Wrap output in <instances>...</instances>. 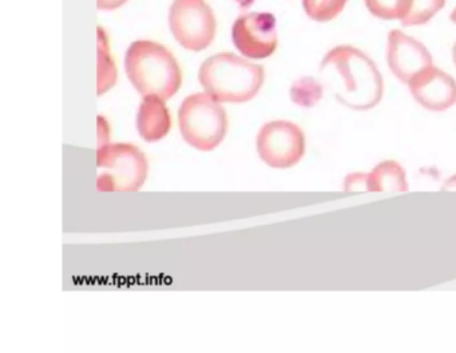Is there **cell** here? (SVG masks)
<instances>
[{"label":"cell","instance_id":"cell-17","mask_svg":"<svg viewBox=\"0 0 456 353\" xmlns=\"http://www.w3.org/2000/svg\"><path fill=\"white\" fill-rule=\"evenodd\" d=\"M410 0H365L368 11L376 18L394 21L402 19L407 12Z\"/></svg>","mask_w":456,"mask_h":353},{"label":"cell","instance_id":"cell-3","mask_svg":"<svg viewBox=\"0 0 456 353\" xmlns=\"http://www.w3.org/2000/svg\"><path fill=\"white\" fill-rule=\"evenodd\" d=\"M199 79L208 94L225 103H245L264 85V69L236 53L209 56L200 67Z\"/></svg>","mask_w":456,"mask_h":353},{"label":"cell","instance_id":"cell-14","mask_svg":"<svg viewBox=\"0 0 456 353\" xmlns=\"http://www.w3.org/2000/svg\"><path fill=\"white\" fill-rule=\"evenodd\" d=\"M290 99L297 106L311 109L322 98V85L314 77H303L290 87Z\"/></svg>","mask_w":456,"mask_h":353},{"label":"cell","instance_id":"cell-13","mask_svg":"<svg viewBox=\"0 0 456 353\" xmlns=\"http://www.w3.org/2000/svg\"><path fill=\"white\" fill-rule=\"evenodd\" d=\"M117 82V67L111 58L109 39L102 27L98 29V95L108 93Z\"/></svg>","mask_w":456,"mask_h":353},{"label":"cell","instance_id":"cell-9","mask_svg":"<svg viewBox=\"0 0 456 353\" xmlns=\"http://www.w3.org/2000/svg\"><path fill=\"white\" fill-rule=\"evenodd\" d=\"M387 62L397 79L408 85L416 75L434 66L426 45L400 29L389 32L387 43Z\"/></svg>","mask_w":456,"mask_h":353},{"label":"cell","instance_id":"cell-20","mask_svg":"<svg viewBox=\"0 0 456 353\" xmlns=\"http://www.w3.org/2000/svg\"><path fill=\"white\" fill-rule=\"evenodd\" d=\"M443 190H456V176H451L444 182Z\"/></svg>","mask_w":456,"mask_h":353},{"label":"cell","instance_id":"cell-2","mask_svg":"<svg viewBox=\"0 0 456 353\" xmlns=\"http://www.w3.org/2000/svg\"><path fill=\"white\" fill-rule=\"evenodd\" d=\"M125 69L143 98L154 95L167 101L178 93L183 83L177 59L165 45L151 40H137L129 45Z\"/></svg>","mask_w":456,"mask_h":353},{"label":"cell","instance_id":"cell-11","mask_svg":"<svg viewBox=\"0 0 456 353\" xmlns=\"http://www.w3.org/2000/svg\"><path fill=\"white\" fill-rule=\"evenodd\" d=\"M165 101L159 96H145L137 115V128L146 142L165 138L172 128V118Z\"/></svg>","mask_w":456,"mask_h":353},{"label":"cell","instance_id":"cell-8","mask_svg":"<svg viewBox=\"0 0 456 353\" xmlns=\"http://www.w3.org/2000/svg\"><path fill=\"white\" fill-rule=\"evenodd\" d=\"M237 50L250 59H265L277 48L276 18L271 12H250L240 16L232 29Z\"/></svg>","mask_w":456,"mask_h":353},{"label":"cell","instance_id":"cell-6","mask_svg":"<svg viewBox=\"0 0 456 353\" xmlns=\"http://www.w3.org/2000/svg\"><path fill=\"white\" fill-rule=\"evenodd\" d=\"M169 27L183 48L199 53L212 45L217 21L205 0H175L169 11Z\"/></svg>","mask_w":456,"mask_h":353},{"label":"cell","instance_id":"cell-21","mask_svg":"<svg viewBox=\"0 0 456 353\" xmlns=\"http://www.w3.org/2000/svg\"><path fill=\"white\" fill-rule=\"evenodd\" d=\"M452 61H453V64H455V66H456V43H455V45H453V48H452Z\"/></svg>","mask_w":456,"mask_h":353},{"label":"cell","instance_id":"cell-15","mask_svg":"<svg viewBox=\"0 0 456 353\" xmlns=\"http://www.w3.org/2000/svg\"><path fill=\"white\" fill-rule=\"evenodd\" d=\"M444 4L445 0H410L407 12L400 21L405 27L421 26L431 21Z\"/></svg>","mask_w":456,"mask_h":353},{"label":"cell","instance_id":"cell-12","mask_svg":"<svg viewBox=\"0 0 456 353\" xmlns=\"http://www.w3.org/2000/svg\"><path fill=\"white\" fill-rule=\"evenodd\" d=\"M368 192H396L408 190L407 176L402 165L395 160H384L367 174Z\"/></svg>","mask_w":456,"mask_h":353},{"label":"cell","instance_id":"cell-10","mask_svg":"<svg viewBox=\"0 0 456 353\" xmlns=\"http://www.w3.org/2000/svg\"><path fill=\"white\" fill-rule=\"evenodd\" d=\"M408 86L416 102L431 111H445L456 103V80L437 67L424 70Z\"/></svg>","mask_w":456,"mask_h":353},{"label":"cell","instance_id":"cell-18","mask_svg":"<svg viewBox=\"0 0 456 353\" xmlns=\"http://www.w3.org/2000/svg\"><path fill=\"white\" fill-rule=\"evenodd\" d=\"M344 189H346V192H368L367 174H349V176H346V181H344Z\"/></svg>","mask_w":456,"mask_h":353},{"label":"cell","instance_id":"cell-22","mask_svg":"<svg viewBox=\"0 0 456 353\" xmlns=\"http://www.w3.org/2000/svg\"><path fill=\"white\" fill-rule=\"evenodd\" d=\"M450 18H451V21H452L453 23L456 24V8H455V10L452 11V12H451Z\"/></svg>","mask_w":456,"mask_h":353},{"label":"cell","instance_id":"cell-19","mask_svg":"<svg viewBox=\"0 0 456 353\" xmlns=\"http://www.w3.org/2000/svg\"><path fill=\"white\" fill-rule=\"evenodd\" d=\"M126 2L127 0H97V5L100 10H116Z\"/></svg>","mask_w":456,"mask_h":353},{"label":"cell","instance_id":"cell-4","mask_svg":"<svg viewBox=\"0 0 456 353\" xmlns=\"http://www.w3.org/2000/svg\"><path fill=\"white\" fill-rule=\"evenodd\" d=\"M178 126L183 138L200 152L220 146L228 131L225 109L208 93L189 95L178 109Z\"/></svg>","mask_w":456,"mask_h":353},{"label":"cell","instance_id":"cell-1","mask_svg":"<svg viewBox=\"0 0 456 353\" xmlns=\"http://www.w3.org/2000/svg\"><path fill=\"white\" fill-rule=\"evenodd\" d=\"M322 82L338 103L357 111L373 109L383 98V78L370 56L352 45L332 48L320 66Z\"/></svg>","mask_w":456,"mask_h":353},{"label":"cell","instance_id":"cell-7","mask_svg":"<svg viewBox=\"0 0 456 353\" xmlns=\"http://www.w3.org/2000/svg\"><path fill=\"white\" fill-rule=\"evenodd\" d=\"M257 152L269 168H293L305 154V135L289 120H272L258 133Z\"/></svg>","mask_w":456,"mask_h":353},{"label":"cell","instance_id":"cell-16","mask_svg":"<svg viewBox=\"0 0 456 353\" xmlns=\"http://www.w3.org/2000/svg\"><path fill=\"white\" fill-rule=\"evenodd\" d=\"M348 0H303L306 15L316 21H330L346 7Z\"/></svg>","mask_w":456,"mask_h":353},{"label":"cell","instance_id":"cell-5","mask_svg":"<svg viewBox=\"0 0 456 353\" xmlns=\"http://www.w3.org/2000/svg\"><path fill=\"white\" fill-rule=\"evenodd\" d=\"M98 192H137L145 184L149 163L145 152L132 144L98 147Z\"/></svg>","mask_w":456,"mask_h":353}]
</instances>
